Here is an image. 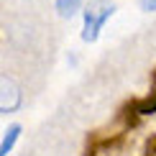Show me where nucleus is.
Instances as JSON below:
<instances>
[{"instance_id":"nucleus-1","label":"nucleus","mask_w":156,"mask_h":156,"mask_svg":"<svg viewBox=\"0 0 156 156\" xmlns=\"http://www.w3.org/2000/svg\"><path fill=\"white\" fill-rule=\"evenodd\" d=\"M113 13H115L113 5L100 3V0H95L92 5H87V10H84V31H82V38H84V41H95V38L100 36L105 21L113 16Z\"/></svg>"},{"instance_id":"nucleus-2","label":"nucleus","mask_w":156,"mask_h":156,"mask_svg":"<svg viewBox=\"0 0 156 156\" xmlns=\"http://www.w3.org/2000/svg\"><path fill=\"white\" fill-rule=\"evenodd\" d=\"M0 90H3V92H0V110H3V113H13V110L21 105V90H18V84L5 77Z\"/></svg>"},{"instance_id":"nucleus-3","label":"nucleus","mask_w":156,"mask_h":156,"mask_svg":"<svg viewBox=\"0 0 156 156\" xmlns=\"http://www.w3.org/2000/svg\"><path fill=\"white\" fill-rule=\"evenodd\" d=\"M18 133H21V126H10L8 131H5L3 144H0V154L3 156H8V151L13 148V144H16V138H18Z\"/></svg>"},{"instance_id":"nucleus-4","label":"nucleus","mask_w":156,"mask_h":156,"mask_svg":"<svg viewBox=\"0 0 156 156\" xmlns=\"http://www.w3.org/2000/svg\"><path fill=\"white\" fill-rule=\"evenodd\" d=\"M80 5H82V0H56V10H59V16H64V18H72Z\"/></svg>"},{"instance_id":"nucleus-5","label":"nucleus","mask_w":156,"mask_h":156,"mask_svg":"<svg viewBox=\"0 0 156 156\" xmlns=\"http://www.w3.org/2000/svg\"><path fill=\"white\" fill-rule=\"evenodd\" d=\"M141 8L144 10H156V0H141Z\"/></svg>"}]
</instances>
